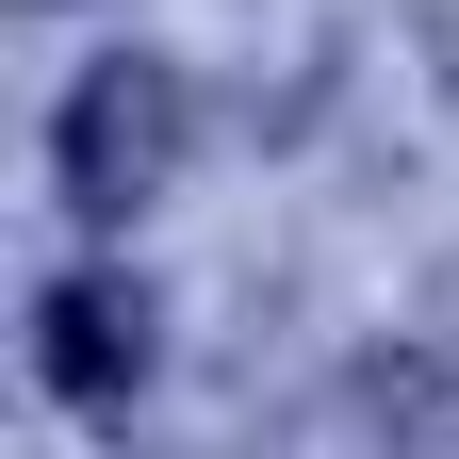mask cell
Segmentation results:
<instances>
[{"instance_id": "6da1fadb", "label": "cell", "mask_w": 459, "mask_h": 459, "mask_svg": "<svg viewBox=\"0 0 459 459\" xmlns=\"http://www.w3.org/2000/svg\"><path fill=\"white\" fill-rule=\"evenodd\" d=\"M181 66H148V49H99V66L66 82V132H49V164H66L82 213H148L164 181H181Z\"/></svg>"}, {"instance_id": "7a4b0ae2", "label": "cell", "mask_w": 459, "mask_h": 459, "mask_svg": "<svg viewBox=\"0 0 459 459\" xmlns=\"http://www.w3.org/2000/svg\"><path fill=\"white\" fill-rule=\"evenodd\" d=\"M49 344H33V361H49V394H82V411H115V394H132L148 377V279H115V263H82V279H49V312H33Z\"/></svg>"}]
</instances>
